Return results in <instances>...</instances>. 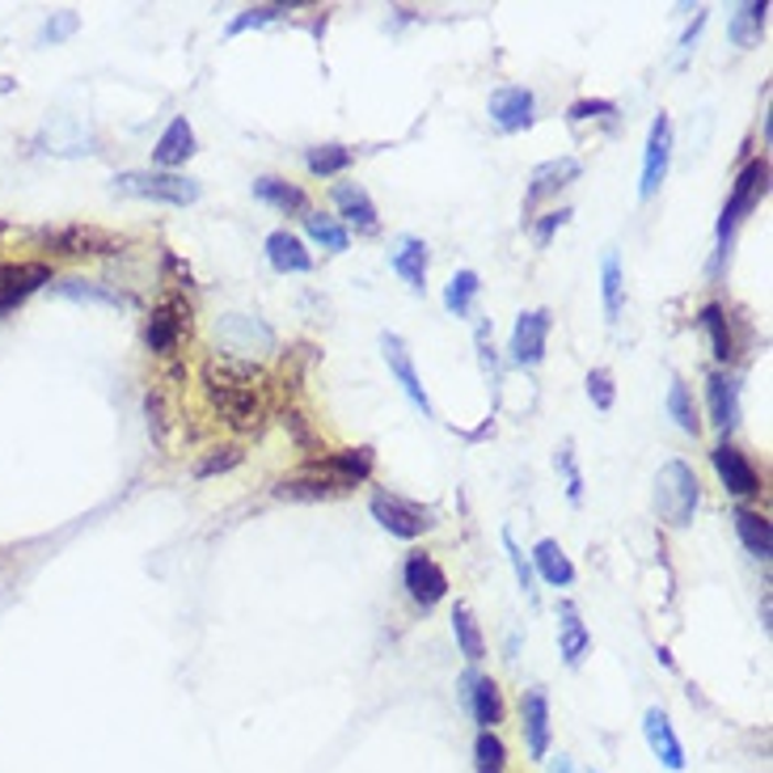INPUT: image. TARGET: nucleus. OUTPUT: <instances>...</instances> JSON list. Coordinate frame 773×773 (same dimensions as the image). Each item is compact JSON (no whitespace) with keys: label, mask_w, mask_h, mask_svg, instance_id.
I'll return each instance as SVG.
<instances>
[{"label":"nucleus","mask_w":773,"mask_h":773,"mask_svg":"<svg viewBox=\"0 0 773 773\" xmlns=\"http://www.w3.org/2000/svg\"><path fill=\"white\" fill-rule=\"evenodd\" d=\"M263 372L254 363L233 360V356H212L203 363V389H208V402L212 411L237 427V432H254L263 423V393H258Z\"/></svg>","instance_id":"f257e3e1"},{"label":"nucleus","mask_w":773,"mask_h":773,"mask_svg":"<svg viewBox=\"0 0 773 773\" xmlns=\"http://www.w3.org/2000/svg\"><path fill=\"white\" fill-rule=\"evenodd\" d=\"M698 504H701L698 474H693L685 460H668V465L655 474V511H659V520H668L673 529H685V525L693 520Z\"/></svg>","instance_id":"f03ea898"},{"label":"nucleus","mask_w":773,"mask_h":773,"mask_svg":"<svg viewBox=\"0 0 773 773\" xmlns=\"http://www.w3.org/2000/svg\"><path fill=\"white\" fill-rule=\"evenodd\" d=\"M115 191L136 194V199H157V203H173V208H187V203L199 199V182H194V178H182V173L136 170V173H119V178H115Z\"/></svg>","instance_id":"7ed1b4c3"},{"label":"nucleus","mask_w":773,"mask_h":773,"mask_svg":"<svg viewBox=\"0 0 773 773\" xmlns=\"http://www.w3.org/2000/svg\"><path fill=\"white\" fill-rule=\"evenodd\" d=\"M765 187H770V166H765V161H752L749 170L735 178V194L727 199L723 220H719V245H723V250H727V237H731V229L744 220V212H752V203L765 194Z\"/></svg>","instance_id":"20e7f679"},{"label":"nucleus","mask_w":773,"mask_h":773,"mask_svg":"<svg viewBox=\"0 0 773 773\" xmlns=\"http://www.w3.org/2000/svg\"><path fill=\"white\" fill-rule=\"evenodd\" d=\"M372 516H377L381 529H389L393 537H402V541H414L419 532H427L435 525L432 511H423L419 504H406L398 495H377L372 499Z\"/></svg>","instance_id":"39448f33"},{"label":"nucleus","mask_w":773,"mask_h":773,"mask_svg":"<svg viewBox=\"0 0 773 773\" xmlns=\"http://www.w3.org/2000/svg\"><path fill=\"white\" fill-rule=\"evenodd\" d=\"M668 161H673V123H668V115H655L652 136H647V157H643V182H638L643 199H652L664 187Z\"/></svg>","instance_id":"423d86ee"},{"label":"nucleus","mask_w":773,"mask_h":773,"mask_svg":"<svg viewBox=\"0 0 773 773\" xmlns=\"http://www.w3.org/2000/svg\"><path fill=\"white\" fill-rule=\"evenodd\" d=\"M546 339H550V314L546 309H532V314L516 317V330H511V363L520 368H537L546 360Z\"/></svg>","instance_id":"0eeeda50"},{"label":"nucleus","mask_w":773,"mask_h":773,"mask_svg":"<svg viewBox=\"0 0 773 773\" xmlns=\"http://www.w3.org/2000/svg\"><path fill=\"white\" fill-rule=\"evenodd\" d=\"M51 284L47 263H0V314L18 309L30 292Z\"/></svg>","instance_id":"6e6552de"},{"label":"nucleus","mask_w":773,"mask_h":773,"mask_svg":"<svg viewBox=\"0 0 773 773\" xmlns=\"http://www.w3.org/2000/svg\"><path fill=\"white\" fill-rule=\"evenodd\" d=\"M406 592H411L414 604H423V608H432L448 596V575L440 571V562L427 554H414L406 562Z\"/></svg>","instance_id":"1a4fd4ad"},{"label":"nucleus","mask_w":773,"mask_h":773,"mask_svg":"<svg viewBox=\"0 0 773 773\" xmlns=\"http://www.w3.org/2000/svg\"><path fill=\"white\" fill-rule=\"evenodd\" d=\"M532 106H537L532 89L508 85V89H495L490 94V119H495L499 131H525L532 123Z\"/></svg>","instance_id":"9d476101"},{"label":"nucleus","mask_w":773,"mask_h":773,"mask_svg":"<svg viewBox=\"0 0 773 773\" xmlns=\"http://www.w3.org/2000/svg\"><path fill=\"white\" fill-rule=\"evenodd\" d=\"M314 474H321L335 490H347L372 474V448H347V453L314 460Z\"/></svg>","instance_id":"9b49d317"},{"label":"nucleus","mask_w":773,"mask_h":773,"mask_svg":"<svg viewBox=\"0 0 773 773\" xmlns=\"http://www.w3.org/2000/svg\"><path fill=\"white\" fill-rule=\"evenodd\" d=\"M710 457H714V469H719V478H723V486L731 490V495H740V499H752V495H761V478H756L752 460L744 457L740 448L723 444V448H714Z\"/></svg>","instance_id":"f8f14e48"},{"label":"nucleus","mask_w":773,"mask_h":773,"mask_svg":"<svg viewBox=\"0 0 773 773\" xmlns=\"http://www.w3.org/2000/svg\"><path fill=\"white\" fill-rule=\"evenodd\" d=\"M381 351H385L389 372L398 377V385H402V393H406V398H411V402H414V406H419L423 414H432V402H427V393H423V385H419V372H414L406 342L398 339V335H385V339H381Z\"/></svg>","instance_id":"ddd939ff"},{"label":"nucleus","mask_w":773,"mask_h":773,"mask_svg":"<svg viewBox=\"0 0 773 773\" xmlns=\"http://www.w3.org/2000/svg\"><path fill=\"white\" fill-rule=\"evenodd\" d=\"M643 735H647V749L659 756V765H668V770H685V749H680L677 731L668 723V714L652 706L647 710V719H643Z\"/></svg>","instance_id":"4468645a"},{"label":"nucleus","mask_w":773,"mask_h":773,"mask_svg":"<svg viewBox=\"0 0 773 773\" xmlns=\"http://www.w3.org/2000/svg\"><path fill=\"white\" fill-rule=\"evenodd\" d=\"M187 326H191V309L182 300H166L148 321V347L152 351H173L178 339L187 335Z\"/></svg>","instance_id":"2eb2a0df"},{"label":"nucleus","mask_w":773,"mask_h":773,"mask_svg":"<svg viewBox=\"0 0 773 773\" xmlns=\"http://www.w3.org/2000/svg\"><path fill=\"white\" fill-rule=\"evenodd\" d=\"M580 161L575 157H558V161H546V166H537L532 170V187H529V194H525V212H532L546 194H554V191H562L566 182H575L580 178Z\"/></svg>","instance_id":"dca6fc26"},{"label":"nucleus","mask_w":773,"mask_h":773,"mask_svg":"<svg viewBox=\"0 0 773 773\" xmlns=\"http://www.w3.org/2000/svg\"><path fill=\"white\" fill-rule=\"evenodd\" d=\"M266 258H271V266L279 275H305V271H314V258H309L305 242L296 233H288V229H279V233L266 237Z\"/></svg>","instance_id":"f3484780"},{"label":"nucleus","mask_w":773,"mask_h":773,"mask_svg":"<svg viewBox=\"0 0 773 773\" xmlns=\"http://www.w3.org/2000/svg\"><path fill=\"white\" fill-rule=\"evenodd\" d=\"M389 266H393L414 292L427 288V245L419 242V237H398L393 250H389Z\"/></svg>","instance_id":"a211bd4d"},{"label":"nucleus","mask_w":773,"mask_h":773,"mask_svg":"<svg viewBox=\"0 0 773 773\" xmlns=\"http://www.w3.org/2000/svg\"><path fill=\"white\" fill-rule=\"evenodd\" d=\"M465 698H469V706H474V719L483 723V731H495V727L504 723V693H499V685L490 677H465Z\"/></svg>","instance_id":"6ab92c4d"},{"label":"nucleus","mask_w":773,"mask_h":773,"mask_svg":"<svg viewBox=\"0 0 773 773\" xmlns=\"http://www.w3.org/2000/svg\"><path fill=\"white\" fill-rule=\"evenodd\" d=\"M187 157H194V131H191V123L178 115V119L161 131V140L152 148V161H157L161 170H173V166H182Z\"/></svg>","instance_id":"aec40b11"},{"label":"nucleus","mask_w":773,"mask_h":773,"mask_svg":"<svg viewBox=\"0 0 773 773\" xmlns=\"http://www.w3.org/2000/svg\"><path fill=\"white\" fill-rule=\"evenodd\" d=\"M525 740H529V756H546L550 752V701L541 689L525 693Z\"/></svg>","instance_id":"412c9836"},{"label":"nucleus","mask_w":773,"mask_h":773,"mask_svg":"<svg viewBox=\"0 0 773 773\" xmlns=\"http://www.w3.org/2000/svg\"><path fill=\"white\" fill-rule=\"evenodd\" d=\"M532 575H541L546 583H554V587H566V583H575V566H571V558L562 554V546H558L554 537H546V541H537V550H532Z\"/></svg>","instance_id":"4be33fe9"},{"label":"nucleus","mask_w":773,"mask_h":773,"mask_svg":"<svg viewBox=\"0 0 773 773\" xmlns=\"http://www.w3.org/2000/svg\"><path fill=\"white\" fill-rule=\"evenodd\" d=\"M335 208H339L342 220L356 224L360 233H377V208H372V199H368L363 187H356V182L335 187Z\"/></svg>","instance_id":"5701e85b"},{"label":"nucleus","mask_w":773,"mask_h":773,"mask_svg":"<svg viewBox=\"0 0 773 773\" xmlns=\"http://www.w3.org/2000/svg\"><path fill=\"white\" fill-rule=\"evenodd\" d=\"M706 393H710V414H714V427H723V432H731L735 423H740V389H735V381L731 377H710L706 381Z\"/></svg>","instance_id":"b1692460"},{"label":"nucleus","mask_w":773,"mask_h":773,"mask_svg":"<svg viewBox=\"0 0 773 773\" xmlns=\"http://www.w3.org/2000/svg\"><path fill=\"white\" fill-rule=\"evenodd\" d=\"M587 647H592V634H587V626L580 622V613H575L571 604H562V626H558V652H562V659H566L571 668H580Z\"/></svg>","instance_id":"393cba45"},{"label":"nucleus","mask_w":773,"mask_h":773,"mask_svg":"<svg viewBox=\"0 0 773 773\" xmlns=\"http://www.w3.org/2000/svg\"><path fill=\"white\" fill-rule=\"evenodd\" d=\"M731 520H735V532H740L744 550H749L752 558H761V562H770V554H773L770 520H765V516H756V511H749V508H735Z\"/></svg>","instance_id":"a878e982"},{"label":"nucleus","mask_w":773,"mask_h":773,"mask_svg":"<svg viewBox=\"0 0 773 773\" xmlns=\"http://www.w3.org/2000/svg\"><path fill=\"white\" fill-rule=\"evenodd\" d=\"M254 194H258L263 203H271V208H279V212H309L305 191L284 182V178H258V182H254Z\"/></svg>","instance_id":"bb28decb"},{"label":"nucleus","mask_w":773,"mask_h":773,"mask_svg":"<svg viewBox=\"0 0 773 773\" xmlns=\"http://www.w3.org/2000/svg\"><path fill=\"white\" fill-rule=\"evenodd\" d=\"M453 634H457V647H460V655H465L469 664H478V659L486 655L483 629H478V622H474V613H469L465 604H457V608H453Z\"/></svg>","instance_id":"cd10ccee"},{"label":"nucleus","mask_w":773,"mask_h":773,"mask_svg":"<svg viewBox=\"0 0 773 773\" xmlns=\"http://www.w3.org/2000/svg\"><path fill=\"white\" fill-rule=\"evenodd\" d=\"M765 13H770V0H752V4H740L735 18H731V39L740 47H752L761 39V25H765Z\"/></svg>","instance_id":"c85d7f7f"},{"label":"nucleus","mask_w":773,"mask_h":773,"mask_svg":"<svg viewBox=\"0 0 773 773\" xmlns=\"http://www.w3.org/2000/svg\"><path fill=\"white\" fill-rule=\"evenodd\" d=\"M478 271H457L453 279H448V288H444V309L448 314H457L465 317L469 309H474V296H478Z\"/></svg>","instance_id":"c756f323"},{"label":"nucleus","mask_w":773,"mask_h":773,"mask_svg":"<svg viewBox=\"0 0 773 773\" xmlns=\"http://www.w3.org/2000/svg\"><path fill=\"white\" fill-rule=\"evenodd\" d=\"M601 296H604V317L617 321L622 317V258L608 250L601 263Z\"/></svg>","instance_id":"7c9ffc66"},{"label":"nucleus","mask_w":773,"mask_h":773,"mask_svg":"<svg viewBox=\"0 0 773 773\" xmlns=\"http://www.w3.org/2000/svg\"><path fill=\"white\" fill-rule=\"evenodd\" d=\"M668 414H673V423H677L685 435H698L701 423H698V406H693V393L685 381H673L668 385Z\"/></svg>","instance_id":"2f4dec72"},{"label":"nucleus","mask_w":773,"mask_h":773,"mask_svg":"<svg viewBox=\"0 0 773 773\" xmlns=\"http://www.w3.org/2000/svg\"><path fill=\"white\" fill-rule=\"evenodd\" d=\"M698 321H701V330L710 335L714 360H731L735 351H731V330H727V309H723V305H706Z\"/></svg>","instance_id":"473e14b6"},{"label":"nucleus","mask_w":773,"mask_h":773,"mask_svg":"<svg viewBox=\"0 0 773 773\" xmlns=\"http://www.w3.org/2000/svg\"><path fill=\"white\" fill-rule=\"evenodd\" d=\"M216 330H229V335L237 330V339H229V342H224L229 351H250V347H254V339L263 342V347H271V330H266V326H258V321H250V317H242V314L224 317V321H220Z\"/></svg>","instance_id":"72a5a7b5"},{"label":"nucleus","mask_w":773,"mask_h":773,"mask_svg":"<svg viewBox=\"0 0 773 773\" xmlns=\"http://www.w3.org/2000/svg\"><path fill=\"white\" fill-rule=\"evenodd\" d=\"M305 233H309L314 242L326 245V250H335V254L347 250V242H351L347 229L339 224V216H321V212H305Z\"/></svg>","instance_id":"f704fd0d"},{"label":"nucleus","mask_w":773,"mask_h":773,"mask_svg":"<svg viewBox=\"0 0 773 773\" xmlns=\"http://www.w3.org/2000/svg\"><path fill=\"white\" fill-rule=\"evenodd\" d=\"M305 166H309L314 173H321V178H330V173H342L347 166H351V148H342V145H317V148H309Z\"/></svg>","instance_id":"c9c22d12"},{"label":"nucleus","mask_w":773,"mask_h":773,"mask_svg":"<svg viewBox=\"0 0 773 773\" xmlns=\"http://www.w3.org/2000/svg\"><path fill=\"white\" fill-rule=\"evenodd\" d=\"M279 499H335L339 490L326 483V478H292V483L275 486Z\"/></svg>","instance_id":"e433bc0d"},{"label":"nucleus","mask_w":773,"mask_h":773,"mask_svg":"<svg viewBox=\"0 0 773 773\" xmlns=\"http://www.w3.org/2000/svg\"><path fill=\"white\" fill-rule=\"evenodd\" d=\"M504 550H508L511 566H516V583H520V592H525V596L537 604V575H532V562L525 558V550L516 546V537H511L508 529H504Z\"/></svg>","instance_id":"4c0bfd02"},{"label":"nucleus","mask_w":773,"mask_h":773,"mask_svg":"<svg viewBox=\"0 0 773 773\" xmlns=\"http://www.w3.org/2000/svg\"><path fill=\"white\" fill-rule=\"evenodd\" d=\"M474 752H478V770L483 773H504V756H508V752H504V740H499L495 731H483Z\"/></svg>","instance_id":"58836bf2"},{"label":"nucleus","mask_w":773,"mask_h":773,"mask_svg":"<svg viewBox=\"0 0 773 773\" xmlns=\"http://www.w3.org/2000/svg\"><path fill=\"white\" fill-rule=\"evenodd\" d=\"M64 296H76V300H102V305H127L119 292H102L97 284H85V279H64L60 284Z\"/></svg>","instance_id":"ea45409f"},{"label":"nucleus","mask_w":773,"mask_h":773,"mask_svg":"<svg viewBox=\"0 0 773 773\" xmlns=\"http://www.w3.org/2000/svg\"><path fill=\"white\" fill-rule=\"evenodd\" d=\"M279 13H284V4H254V9H245L242 18H233V22H229V34H242V30H254V25L275 22Z\"/></svg>","instance_id":"a19ab883"},{"label":"nucleus","mask_w":773,"mask_h":773,"mask_svg":"<svg viewBox=\"0 0 773 773\" xmlns=\"http://www.w3.org/2000/svg\"><path fill=\"white\" fill-rule=\"evenodd\" d=\"M587 398L596 402V411H613V377H608V368H592L587 372Z\"/></svg>","instance_id":"79ce46f5"},{"label":"nucleus","mask_w":773,"mask_h":773,"mask_svg":"<svg viewBox=\"0 0 773 773\" xmlns=\"http://www.w3.org/2000/svg\"><path fill=\"white\" fill-rule=\"evenodd\" d=\"M233 465H242V453H237V448H224L216 457L199 460L194 474H199V478H212V474H224V469H233Z\"/></svg>","instance_id":"37998d69"},{"label":"nucleus","mask_w":773,"mask_h":773,"mask_svg":"<svg viewBox=\"0 0 773 773\" xmlns=\"http://www.w3.org/2000/svg\"><path fill=\"white\" fill-rule=\"evenodd\" d=\"M558 465H562V474H566V495H571V504H580V499H583V483H580V469H575V457H571V444H562V453H558Z\"/></svg>","instance_id":"c03bdc74"},{"label":"nucleus","mask_w":773,"mask_h":773,"mask_svg":"<svg viewBox=\"0 0 773 773\" xmlns=\"http://www.w3.org/2000/svg\"><path fill=\"white\" fill-rule=\"evenodd\" d=\"M73 30H76V13H68V9H64V13L55 18V22H47V30H43V39H47V43H60V39H68Z\"/></svg>","instance_id":"a18cd8bd"},{"label":"nucleus","mask_w":773,"mask_h":773,"mask_svg":"<svg viewBox=\"0 0 773 773\" xmlns=\"http://www.w3.org/2000/svg\"><path fill=\"white\" fill-rule=\"evenodd\" d=\"M566 220H571V212H550V216L537 224V233H532V237H537V245H550V237H554V229H562Z\"/></svg>","instance_id":"49530a36"},{"label":"nucleus","mask_w":773,"mask_h":773,"mask_svg":"<svg viewBox=\"0 0 773 773\" xmlns=\"http://www.w3.org/2000/svg\"><path fill=\"white\" fill-rule=\"evenodd\" d=\"M617 106L613 102H575L571 106V119H592V115H613Z\"/></svg>","instance_id":"de8ad7c7"},{"label":"nucleus","mask_w":773,"mask_h":773,"mask_svg":"<svg viewBox=\"0 0 773 773\" xmlns=\"http://www.w3.org/2000/svg\"><path fill=\"white\" fill-rule=\"evenodd\" d=\"M550 773H580V770H575V761H571V756H558V765Z\"/></svg>","instance_id":"09e8293b"}]
</instances>
